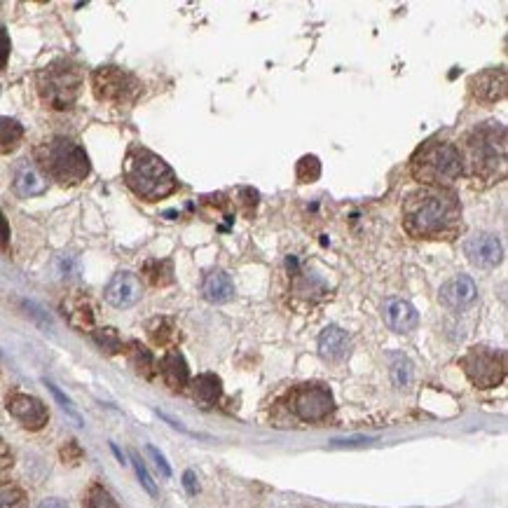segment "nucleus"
Instances as JSON below:
<instances>
[{"label": "nucleus", "mask_w": 508, "mask_h": 508, "mask_svg": "<svg viewBox=\"0 0 508 508\" xmlns=\"http://www.w3.org/2000/svg\"><path fill=\"white\" fill-rule=\"evenodd\" d=\"M403 220L414 236L450 235L459 223V204L445 190H420L406 201Z\"/></svg>", "instance_id": "1"}, {"label": "nucleus", "mask_w": 508, "mask_h": 508, "mask_svg": "<svg viewBox=\"0 0 508 508\" xmlns=\"http://www.w3.org/2000/svg\"><path fill=\"white\" fill-rule=\"evenodd\" d=\"M124 181L138 197L148 201L162 200L176 190L172 166L146 148L129 150L124 160Z\"/></svg>", "instance_id": "2"}, {"label": "nucleus", "mask_w": 508, "mask_h": 508, "mask_svg": "<svg viewBox=\"0 0 508 508\" xmlns=\"http://www.w3.org/2000/svg\"><path fill=\"white\" fill-rule=\"evenodd\" d=\"M467 162L473 176L492 181L506 172V129L502 122H485L467 138Z\"/></svg>", "instance_id": "3"}, {"label": "nucleus", "mask_w": 508, "mask_h": 508, "mask_svg": "<svg viewBox=\"0 0 508 508\" xmlns=\"http://www.w3.org/2000/svg\"><path fill=\"white\" fill-rule=\"evenodd\" d=\"M38 165L49 178L64 185H76L89 174V157L71 138H52L38 148Z\"/></svg>", "instance_id": "4"}, {"label": "nucleus", "mask_w": 508, "mask_h": 508, "mask_svg": "<svg viewBox=\"0 0 508 508\" xmlns=\"http://www.w3.org/2000/svg\"><path fill=\"white\" fill-rule=\"evenodd\" d=\"M80 87H83V71L68 59L52 61L38 73V94L54 111L71 108L80 96Z\"/></svg>", "instance_id": "5"}, {"label": "nucleus", "mask_w": 508, "mask_h": 508, "mask_svg": "<svg viewBox=\"0 0 508 508\" xmlns=\"http://www.w3.org/2000/svg\"><path fill=\"white\" fill-rule=\"evenodd\" d=\"M461 155L452 143L432 141L413 157L410 172L420 183H452L461 176Z\"/></svg>", "instance_id": "6"}, {"label": "nucleus", "mask_w": 508, "mask_h": 508, "mask_svg": "<svg viewBox=\"0 0 508 508\" xmlns=\"http://www.w3.org/2000/svg\"><path fill=\"white\" fill-rule=\"evenodd\" d=\"M461 368L473 385L480 389H492L502 385L506 378V356L502 349L471 347L461 359Z\"/></svg>", "instance_id": "7"}, {"label": "nucleus", "mask_w": 508, "mask_h": 508, "mask_svg": "<svg viewBox=\"0 0 508 508\" xmlns=\"http://www.w3.org/2000/svg\"><path fill=\"white\" fill-rule=\"evenodd\" d=\"M92 85H94L96 99L115 103V106H127L141 94V83L131 73L118 68V66H103V68L94 71Z\"/></svg>", "instance_id": "8"}, {"label": "nucleus", "mask_w": 508, "mask_h": 508, "mask_svg": "<svg viewBox=\"0 0 508 508\" xmlns=\"http://www.w3.org/2000/svg\"><path fill=\"white\" fill-rule=\"evenodd\" d=\"M333 394L321 385H307L298 389L293 398V410L300 420L319 422L333 413Z\"/></svg>", "instance_id": "9"}, {"label": "nucleus", "mask_w": 508, "mask_h": 508, "mask_svg": "<svg viewBox=\"0 0 508 508\" xmlns=\"http://www.w3.org/2000/svg\"><path fill=\"white\" fill-rule=\"evenodd\" d=\"M464 254H467L468 263L476 267H483V270H490L496 267L504 258V248L502 242L496 239L495 235H473L467 244H464Z\"/></svg>", "instance_id": "10"}, {"label": "nucleus", "mask_w": 508, "mask_h": 508, "mask_svg": "<svg viewBox=\"0 0 508 508\" xmlns=\"http://www.w3.org/2000/svg\"><path fill=\"white\" fill-rule=\"evenodd\" d=\"M7 410H10L14 420L22 422L31 432H38V429L48 424V408H45V403L38 401L36 397H29V394H14V397H10Z\"/></svg>", "instance_id": "11"}, {"label": "nucleus", "mask_w": 508, "mask_h": 508, "mask_svg": "<svg viewBox=\"0 0 508 508\" xmlns=\"http://www.w3.org/2000/svg\"><path fill=\"white\" fill-rule=\"evenodd\" d=\"M468 89H471L473 99L480 101V103H496L506 96V71L502 66L487 68V71L471 77Z\"/></svg>", "instance_id": "12"}, {"label": "nucleus", "mask_w": 508, "mask_h": 508, "mask_svg": "<svg viewBox=\"0 0 508 508\" xmlns=\"http://www.w3.org/2000/svg\"><path fill=\"white\" fill-rule=\"evenodd\" d=\"M103 293H106V300L111 302L112 307H131L143 296L141 279L131 272H118L108 281Z\"/></svg>", "instance_id": "13"}, {"label": "nucleus", "mask_w": 508, "mask_h": 508, "mask_svg": "<svg viewBox=\"0 0 508 508\" xmlns=\"http://www.w3.org/2000/svg\"><path fill=\"white\" fill-rule=\"evenodd\" d=\"M476 296H478V286L467 274L450 279L448 284H443V289H441V302H443L445 307L455 309V312H461L468 305H473Z\"/></svg>", "instance_id": "14"}, {"label": "nucleus", "mask_w": 508, "mask_h": 508, "mask_svg": "<svg viewBox=\"0 0 508 508\" xmlns=\"http://www.w3.org/2000/svg\"><path fill=\"white\" fill-rule=\"evenodd\" d=\"M382 316H385V324L389 325L391 331L397 333H413L420 324L417 309L408 300H398V298H391V300L385 302Z\"/></svg>", "instance_id": "15"}, {"label": "nucleus", "mask_w": 508, "mask_h": 508, "mask_svg": "<svg viewBox=\"0 0 508 508\" xmlns=\"http://www.w3.org/2000/svg\"><path fill=\"white\" fill-rule=\"evenodd\" d=\"M48 190V181L29 162H22L14 172V192L22 197H38Z\"/></svg>", "instance_id": "16"}, {"label": "nucleus", "mask_w": 508, "mask_h": 508, "mask_svg": "<svg viewBox=\"0 0 508 508\" xmlns=\"http://www.w3.org/2000/svg\"><path fill=\"white\" fill-rule=\"evenodd\" d=\"M201 293L213 305H223V302L232 300L235 298V284H232L230 274L223 272V270H213L207 274L204 284H201Z\"/></svg>", "instance_id": "17"}, {"label": "nucleus", "mask_w": 508, "mask_h": 508, "mask_svg": "<svg viewBox=\"0 0 508 508\" xmlns=\"http://www.w3.org/2000/svg\"><path fill=\"white\" fill-rule=\"evenodd\" d=\"M319 352L321 356L328 361L344 359L349 352L347 333H344L343 328H337V325H328L319 335Z\"/></svg>", "instance_id": "18"}, {"label": "nucleus", "mask_w": 508, "mask_h": 508, "mask_svg": "<svg viewBox=\"0 0 508 508\" xmlns=\"http://www.w3.org/2000/svg\"><path fill=\"white\" fill-rule=\"evenodd\" d=\"M162 375H165V382L172 389H183L188 385V363L178 352H169V354L162 359Z\"/></svg>", "instance_id": "19"}, {"label": "nucleus", "mask_w": 508, "mask_h": 508, "mask_svg": "<svg viewBox=\"0 0 508 508\" xmlns=\"http://www.w3.org/2000/svg\"><path fill=\"white\" fill-rule=\"evenodd\" d=\"M220 391H223L220 378H216L213 372H204V375H197L192 379V397H195L197 403L207 406V408L218 401Z\"/></svg>", "instance_id": "20"}, {"label": "nucleus", "mask_w": 508, "mask_h": 508, "mask_svg": "<svg viewBox=\"0 0 508 508\" xmlns=\"http://www.w3.org/2000/svg\"><path fill=\"white\" fill-rule=\"evenodd\" d=\"M24 138V127L13 118H0V153H13Z\"/></svg>", "instance_id": "21"}, {"label": "nucleus", "mask_w": 508, "mask_h": 508, "mask_svg": "<svg viewBox=\"0 0 508 508\" xmlns=\"http://www.w3.org/2000/svg\"><path fill=\"white\" fill-rule=\"evenodd\" d=\"M296 176L300 183H314L321 176V162L314 155H305L296 166Z\"/></svg>", "instance_id": "22"}, {"label": "nucleus", "mask_w": 508, "mask_h": 508, "mask_svg": "<svg viewBox=\"0 0 508 508\" xmlns=\"http://www.w3.org/2000/svg\"><path fill=\"white\" fill-rule=\"evenodd\" d=\"M172 263L169 261H150L146 263V274H148L150 284L166 286L172 284Z\"/></svg>", "instance_id": "23"}, {"label": "nucleus", "mask_w": 508, "mask_h": 508, "mask_svg": "<svg viewBox=\"0 0 508 508\" xmlns=\"http://www.w3.org/2000/svg\"><path fill=\"white\" fill-rule=\"evenodd\" d=\"M129 359H131V366L137 368L141 375H146V378H150V375H153V366H155L153 354H150L148 349L143 347V344H138V343L131 344Z\"/></svg>", "instance_id": "24"}, {"label": "nucleus", "mask_w": 508, "mask_h": 508, "mask_svg": "<svg viewBox=\"0 0 508 508\" xmlns=\"http://www.w3.org/2000/svg\"><path fill=\"white\" fill-rule=\"evenodd\" d=\"M85 508H120V504L112 499L111 492L101 485H94L92 490L87 492V499H85Z\"/></svg>", "instance_id": "25"}, {"label": "nucleus", "mask_w": 508, "mask_h": 508, "mask_svg": "<svg viewBox=\"0 0 508 508\" xmlns=\"http://www.w3.org/2000/svg\"><path fill=\"white\" fill-rule=\"evenodd\" d=\"M0 508H26V495L17 485L0 487Z\"/></svg>", "instance_id": "26"}, {"label": "nucleus", "mask_w": 508, "mask_h": 508, "mask_svg": "<svg viewBox=\"0 0 508 508\" xmlns=\"http://www.w3.org/2000/svg\"><path fill=\"white\" fill-rule=\"evenodd\" d=\"M94 343L99 344L106 354H115V352H120V347H122V343H120V335L115 333V328H101V331H96Z\"/></svg>", "instance_id": "27"}, {"label": "nucleus", "mask_w": 508, "mask_h": 508, "mask_svg": "<svg viewBox=\"0 0 508 508\" xmlns=\"http://www.w3.org/2000/svg\"><path fill=\"white\" fill-rule=\"evenodd\" d=\"M391 375H394V385L408 387L410 385V361L397 359V363H394V368H391Z\"/></svg>", "instance_id": "28"}, {"label": "nucleus", "mask_w": 508, "mask_h": 508, "mask_svg": "<svg viewBox=\"0 0 508 508\" xmlns=\"http://www.w3.org/2000/svg\"><path fill=\"white\" fill-rule=\"evenodd\" d=\"M172 324L166 319H157L153 325H150V335H153L155 343L165 344L166 343V335H172Z\"/></svg>", "instance_id": "29"}, {"label": "nucleus", "mask_w": 508, "mask_h": 508, "mask_svg": "<svg viewBox=\"0 0 508 508\" xmlns=\"http://www.w3.org/2000/svg\"><path fill=\"white\" fill-rule=\"evenodd\" d=\"M48 387H49V391H52V394H54V398H57V401H59V403H61V408H64V410H66V413L71 414L73 420H76V422H77V424H80V422H83V420H80V414H77V413H76V408H73V403H71V401H68V398H66V397H64V394H61V391H59V389H57V387H54V385H52V382H48Z\"/></svg>", "instance_id": "30"}, {"label": "nucleus", "mask_w": 508, "mask_h": 508, "mask_svg": "<svg viewBox=\"0 0 508 508\" xmlns=\"http://www.w3.org/2000/svg\"><path fill=\"white\" fill-rule=\"evenodd\" d=\"M134 467H137V473H138V478H141L143 487H146L150 495H157V487H155L153 478H150V473L146 471V467H143V461L138 459V457H134Z\"/></svg>", "instance_id": "31"}, {"label": "nucleus", "mask_w": 508, "mask_h": 508, "mask_svg": "<svg viewBox=\"0 0 508 508\" xmlns=\"http://www.w3.org/2000/svg\"><path fill=\"white\" fill-rule=\"evenodd\" d=\"M10 36H7V31L0 26V71L5 68V64H7V59H10Z\"/></svg>", "instance_id": "32"}, {"label": "nucleus", "mask_w": 508, "mask_h": 508, "mask_svg": "<svg viewBox=\"0 0 508 508\" xmlns=\"http://www.w3.org/2000/svg\"><path fill=\"white\" fill-rule=\"evenodd\" d=\"M148 455L153 457V459H155V464H157V468H160V471L165 473L166 478H169V476H172V467H169V464H166V459H165V457H162L160 450L153 448V445H148Z\"/></svg>", "instance_id": "33"}, {"label": "nucleus", "mask_w": 508, "mask_h": 508, "mask_svg": "<svg viewBox=\"0 0 508 508\" xmlns=\"http://www.w3.org/2000/svg\"><path fill=\"white\" fill-rule=\"evenodd\" d=\"M13 467V455H10V450H7V445L0 441V473L7 471V468Z\"/></svg>", "instance_id": "34"}, {"label": "nucleus", "mask_w": 508, "mask_h": 508, "mask_svg": "<svg viewBox=\"0 0 508 508\" xmlns=\"http://www.w3.org/2000/svg\"><path fill=\"white\" fill-rule=\"evenodd\" d=\"M10 244V225H7L5 216L0 213V248H7Z\"/></svg>", "instance_id": "35"}, {"label": "nucleus", "mask_w": 508, "mask_h": 508, "mask_svg": "<svg viewBox=\"0 0 508 508\" xmlns=\"http://www.w3.org/2000/svg\"><path fill=\"white\" fill-rule=\"evenodd\" d=\"M183 483H185V490H188V495H197V478H195V473L192 471H185V476H183Z\"/></svg>", "instance_id": "36"}, {"label": "nucleus", "mask_w": 508, "mask_h": 508, "mask_svg": "<svg viewBox=\"0 0 508 508\" xmlns=\"http://www.w3.org/2000/svg\"><path fill=\"white\" fill-rule=\"evenodd\" d=\"M38 508H68V506H66L61 499H45V502H42Z\"/></svg>", "instance_id": "37"}]
</instances>
